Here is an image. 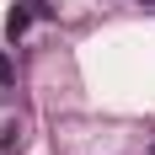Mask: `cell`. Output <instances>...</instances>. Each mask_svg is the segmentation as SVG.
I'll return each mask as SVG.
<instances>
[{
    "instance_id": "6da1fadb",
    "label": "cell",
    "mask_w": 155,
    "mask_h": 155,
    "mask_svg": "<svg viewBox=\"0 0 155 155\" xmlns=\"http://www.w3.org/2000/svg\"><path fill=\"white\" fill-rule=\"evenodd\" d=\"M32 16H38V11H32V0H16V5H11V16H5V38H11V43L32 27Z\"/></svg>"
},
{
    "instance_id": "7a4b0ae2",
    "label": "cell",
    "mask_w": 155,
    "mask_h": 155,
    "mask_svg": "<svg viewBox=\"0 0 155 155\" xmlns=\"http://www.w3.org/2000/svg\"><path fill=\"white\" fill-rule=\"evenodd\" d=\"M139 5H155V0H139Z\"/></svg>"
}]
</instances>
